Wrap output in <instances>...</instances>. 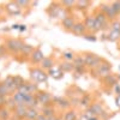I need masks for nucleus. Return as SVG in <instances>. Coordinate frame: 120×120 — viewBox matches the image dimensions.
<instances>
[{
	"label": "nucleus",
	"instance_id": "1",
	"mask_svg": "<svg viewBox=\"0 0 120 120\" xmlns=\"http://www.w3.org/2000/svg\"><path fill=\"white\" fill-rule=\"evenodd\" d=\"M111 70H112V65L109 64V63H107V61H103V63H101L94 70V72L97 76H100V77L106 78L107 76L111 75Z\"/></svg>",
	"mask_w": 120,
	"mask_h": 120
},
{
	"label": "nucleus",
	"instance_id": "2",
	"mask_svg": "<svg viewBox=\"0 0 120 120\" xmlns=\"http://www.w3.org/2000/svg\"><path fill=\"white\" fill-rule=\"evenodd\" d=\"M84 63H85V66H88V67L96 68L102 63V59L100 56H97L96 54H86L84 56Z\"/></svg>",
	"mask_w": 120,
	"mask_h": 120
},
{
	"label": "nucleus",
	"instance_id": "3",
	"mask_svg": "<svg viewBox=\"0 0 120 120\" xmlns=\"http://www.w3.org/2000/svg\"><path fill=\"white\" fill-rule=\"evenodd\" d=\"M30 77L33 81L37 82V83H42V82H47V73H45L41 68H34L30 71Z\"/></svg>",
	"mask_w": 120,
	"mask_h": 120
},
{
	"label": "nucleus",
	"instance_id": "4",
	"mask_svg": "<svg viewBox=\"0 0 120 120\" xmlns=\"http://www.w3.org/2000/svg\"><path fill=\"white\" fill-rule=\"evenodd\" d=\"M23 45H24V43L21 41V40L10 38L8 41L6 42V48L8 49L10 52H12V53H18V52H21Z\"/></svg>",
	"mask_w": 120,
	"mask_h": 120
},
{
	"label": "nucleus",
	"instance_id": "5",
	"mask_svg": "<svg viewBox=\"0 0 120 120\" xmlns=\"http://www.w3.org/2000/svg\"><path fill=\"white\" fill-rule=\"evenodd\" d=\"M101 12H103L108 19H114L116 17V12L114 11V8L112 7V5L102 4L101 5Z\"/></svg>",
	"mask_w": 120,
	"mask_h": 120
},
{
	"label": "nucleus",
	"instance_id": "6",
	"mask_svg": "<svg viewBox=\"0 0 120 120\" xmlns=\"http://www.w3.org/2000/svg\"><path fill=\"white\" fill-rule=\"evenodd\" d=\"M36 98H37L38 103H41V105H43V106H47L49 102H51V100H52L51 95H49L48 93H46V91H40V93L36 95Z\"/></svg>",
	"mask_w": 120,
	"mask_h": 120
},
{
	"label": "nucleus",
	"instance_id": "7",
	"mask_svg": "<svg viewBox=\"0 0 120 120\" xmlns=\"http://www.w3.org/2000/svg\"><path fill=\"white\" fill-rule=\"evenodd\" d=\"M45 58H46V56L43 55V53H42L41 49H34V52L31 53V55H30V59H31V61L35 63V64L41 63Z\"/></svg>",
	"mask_w": 120,
	"mask_h": 120
},
{
	"label": "nucleus",
	"instance_id": "8",
	"mask_svg": "<svg viewBox=\"0 0 120 120\" xmlns=\"http://www.w3.org/2000/svg\"><path fill=\"white\" fill-rule=\"evenodd\" d=\"M63 28L65 29V30H68V31H71L72 30V28L75 26V24H76V22H75V18L73 17H71V16H66L64 19H63Z\"/></svg>",
	"mask_w": 120,
	"mask_h": 120
},
{
	"label": "nucleus",
	"instance_id": "9",
	"mask_svg": "<svg viewBox=\"0 0 120 120\" xmlns=\"http://www.w3.org/2000/svg\"><path fill=\"white\" fill-rule=\"evenodd\" d=\"M71 31L75 34V35H78V36H84L85 35V31H86V28L84 25V23H76L75 26L72 28Z\"/></svg>",
	"mask_w": 120,
	"mask_h": 120
},
{
	"label": "nucleus",
	"instance_id": "10",
	"mask_svg": "<svg viewBox=\"0 0 120 120\" xmlns=\"http://www.w3.org/2000/svg\"><path fill=\"white\" fill-rule=\"evenodd\" d=\"M95 18H96V22L101 25V28L102 29H106L107 28V25H108V23H107V17H106V15L103 13V12H101V11H98L96 15H95Z\"/></svg>",
	"mask_w": 120,
	"mask_h": 120
},
{
	"label": "nucleus",
	"instance_id": "11",
	"mask_svg": "<svg viewBox=\"0 0 120 120\" xmlns=\"http://www.w3.org/2000/svg\"><path fill=\"white\" fill-rule=\"evenodd\" d=\"M6 11L12 16H17V15L21 13V7H19L16 3H8L6 5Z\"/></svg>",
	"mask_w": 120,
	"mask_h": 120
},
{
	"label": "nucleus",
	"instance_id": "12",
	"mask_svg": "<svg viewBox=\"0 0 120 120\" xmlns=\"http://www.w3.org/2000/svg\"><path fill=\"white\" fill-rule=\"evenodd\" d=\"M95 24H96V18L95 16H88L85 18V22H84V25L88 30H90V31L94 33L95 30Z\"/></svg>",
	"mask_w": 120,
	"mask_h": 120
},
{
	"label": "nucleus",
	"instance_id": "13",
	"mask_svg": "<svg viewBox=\"0 0 120 120\" xmlns=\"http://www.w3.org/2000/svg\"><path fill=\"white\" fill-rule=\"evenodd\" d=\"M49 76H52L54 79H61L64 77V72L60 70V67L53 66L51 70H49Z\"/></svg>",
	"mask_w": 120,
	"mask_h": 120
},
{
	"label": "nucleus",
	"instance_id": "14",
	"mask_svg": "<svg viewBox=\"0 0 120 120\" xmlns=\"http://www.w3.org/2000/svg\"><path fill=\"white\" fill-rule=\"evenodd\" d=\"M26 111H28V108H26L24 105H22V106H16V108H15V115H16L17 118H19V119H23V118H25V115H26Z\"/></svg>",
	"mask_w": 120,
	"mask_h": 120
},
{
	"label": "nucleus",
	"instance_id": "15",
	"mask_svg": "<svg viewBox=\"0 0 120 120\" xmlns=\"http://www.w3.org/2000/svg\"><path fill=\"white\" fill-rule=\"evenodd\" d=\"M89 109L95 114V116H97V115H102V114L105 113V109H103L102 105H100V103H93L91 106L89 107Z\"/></svg>",
	"mask_w": 120,
	"mask_h": 120
},
{
	"label": "nucleus",
	"instance_id": "16",
	"mask_svg": "<svg viewBox=\"0 0 120 120\" xmlns=\"http://www.w3.org/2000/svg\"><path fill=\"white\" fill-rule=\"evenodd\" d=\"M38 103V101H37V98H36V96H34V95H30L29 97H28V100L25 101V107L26 108H35V106Z\"/></svg>",
	"mask_w": 120,
	"mask_h": 120
},
{
	"label": "nucleus",
	"instance_id": "17",
	"mask_svg": "<svg viewBox=\"0 0 120 120\" xmlns=\"http://www.w3.org/2000/svg\"><path fill=\"white\" fill-rule=\"evenodd\" d=\"M38 115H40V114H38V112L36 111L35 108H28L25 118H26L28 120H36Z\"/></svg>",
	"mask_w": 120,
	"mask_h": 120
},
{
	"label": "nucleus",
	"instance_id": "18",
	"mask_svg": "<svg viewBox=\"0 0 120 120\" xmlns=\"http://www.w3.org/2000/svg\"><path fill=\"white\" fill-rule=\"evenodd\" d=\"M107 40L111 42H115L118 40H120V33L114 31V30H109L108 34H107Z\"/></svg>",
	"mask_w": 120,
	"mask_h": 120
},
{
	"label": "nucleus",
	"instance_id": "19",
	"mask_svg": "<svg viewBox=\"0 0 120 120\" xmlns=\"http://www.w3.org/2000/svg\"><path fill=\"white\" fill-rule=\"evenodd\" d=\"M59 67H60V70H61L63 72H71L72 70H75V65L72 63H68V61L63 63Z\"/></svg>",
	"mask_w": 120,
	"mask_h": 120
},
{
	"label": "nucleus",
	"instance_id": "20",
	"mask_svg": "<svg viewBox=\"0 0 120 120\" xmlns=\"http://www.w3.org/2000/svg\"><path fill=\"white\" fill-rule=\"evenodd\" d=\"M105 82H106V84L111 85V86H115L118 84V77H115L114 75H109L105 78Z\"/></svg>",
	"mask_w": 120,
	"mask_h": 120
},
{
	"label": "nucleus",
	"instance_id": "21",
	"mask_svg": "<svg viewBox=\"0 0 120 120\" xmlns=\"http://www.w3.org/2000/svg\"><path fill=\"white\" fill-rule=\"evenodd\" d=\"M41 65L45 70H51L53 66H54V63L51 58H45L42 61H41Z\"/></svg>",
	"mask_w": 120,
	"mask_h": 120
},
{
	"label": "nucleus",
	"instance_id": "22",
	"mask_svg": "<svg viewBox=\"0 0 120 120\" xmlns=\"http://www.w3.org/2000/svg\"><path fill=\"white\" fill-rule=\"evenodd\" d=\"M4 84H5V85H6V88L8 89V91H12V90L17 89V88H16V85H15V82H13V77H7V78L5 79Z\"/></svg>",
	"mask_w": 120,
	"mask_h": 120
},
{
	"label": "nucleus",
	"instance_id": "23",
	"mask_svg": "<svg viewBox=\"0 0 120 120\" xmlns=\"http://www.w3.org/2000/svg\"><path fill=\"white\" fill-rule=\"evenodd\" d=\"M54 101L56 102V105H58L59 107H61V108H67V107L70 106V103H68L67 100H65V98H63V97H54Z\"/></svg>",
	"mask_w": 120,
	"mask_h": 120
},
{
	"label": "nucleus",
	"instance_id": "24",
	"mask_svg": "<svg viewBox=\"0 0 120 120\" xmlns=\"http://www.w3.org/2000/svg\"><path fill=\"white\" fill-rule=\"evenodd\" d=\"M42 114L47 118H51V116L54 115V109L52 107H49V106H45L42 108Z\"/></svg>",
	"mask_w": 120,
	"mask_h": 120
},
{
	"label": "nucleus",
	"instance_id": "25",
	"mask_svg": "<svg viewBox=\"0 0 120 120\" xmlns=\"http://www.w3.org/2000/svg\"><path fill=\"white\" fill-rule=\"evenodd\" d=\"M33 52H34L33 46H30V45H23V46H22L21 53H23V54H30V55H31Z\"/></svg>",
	"mask_w": 120,
	"mask_h": 120
},
{
	"label": "nucleus",
	"instance_id": "26",
	"mask_svg": "<svg viewBox=\"0 0 120 120\" xmlns=\"http://www.w3.org/2000/svg\"><path fill=\"white\" fill-rule=\"evenodd\" d=\"M89 5H90V3L85 1V0H78V1H76V6L79 10H84V8L89 7Z\"/></svg>",
	"mask_w": 120,
	"mask_h": 120
},
{
	"label": "nucleus",
	"instance_id": "27",
	"mask_svg": "<svg viewBox=\"0 0 120 120\" xmlns=\"http://www.w3.org/2000/svg\"><path fill=\"white\" fill-rule=\"evenodd\" d=\"M64 120H77V115L75 111H68L64 115Z\"/></svg>",
	"mask_w": 120,
	"mask_h": 120
},
{
	"label": "nucleus",
	"instance_id": "28",
	"mask_svg": "<svg viewBox=\"0 0 120 120\" xmlns=\"http://www.w3.org/2000/svg\"><path fill=\"white\" fill-rule=\"evenodd\" d=\"M63 58L66 60V61L71 63L72 60H75V54H73V52H64L63 53Z\"/></svg>",
	"mask_w": 120,
	"mask_h": 120
},
{
	"label": "nucleus",
	"instance_id": "29",
	"mask_svg": "<svg viewBox=\"0 0 120 120\" xmlns=\"http://www.w3.org/2000/svg\"><path fill=\"white\" fill-rule=\"evenodd\" d=\"M81 106H84V107H90V97L88 95H84L81 100Z\"/></svg>",
	"mask_w": 120,
	"mask_h": 120
},
{
	"label": "nucleus",
	"instance_id": "30",
	"mask_svg": "<svg viewBox=\"0 0 120 120\" xmlns=\"http://www.w3.org/2000/svg\"><path fill=\"white\" fill-rule=\"evenodd\" d=\"M111 30H114V31L120 33V21H113L111 23Z\"/></svg>",
	"mask_w": 120,
	"mask_h": 120
},
{
	"label": "nucleus",
	"instance_id": "31",
	"mask_svg": "<svg viewBox=\"0 0 120 120\" xmlns=\"http://www.w3.org/2000/svg\"><path fill=\"white\" fill-rule=\"evenodd\" d=\"M8 93H10V91H8V89L6 88V85H5L4 83L0 84V96H4V97H5Z\"/></svg>",
	"mask_w": 120,
	"mask_h": 120
},
{
	"label": "nucleus",
	"instance_id": "32",
	"mask_svg": "<svg viewBox=\"0 0 120 120\" xmlns=\"http://www.w3.org/2000/svg\"><path fill=\"white\" fill-rule=\"evenodd\" d=\"M8 118V111L5 108L0 109V120H6Z\"/></svg>",
	"mask_w": 120,
	"mask_h": 120
},
{
	"label": "nucleus",
	"instance_id": "33",
	"mask_svg": "<svg viewBox=\"0 0 120 120\" xmlns=\"http://www.w3.org/2000/svg\"><path fill=\"white\" fill-rule=\"evenodd\" d=\"M112 7L114 8V11L116 12V15L120 13V1H114V3H112Z\"/></svg>",
	"mask_w": 120,
	"mask_h": 120
},
{
	"label": "nucleus",
	"instance_id": "34",
	"mask_svg": "<svg viewBox=\"0 0 120 120\" xmlns=\"http://www.w3.org/2000/svg\"><path fill=\"white\" fill-rule=\"evenodd\" d=\"M73 5H76V1H73V0H64L63 1V6L65 7H72Z\"/></svg>",
	"mask_w": 120,
	"mask_h": 120
},
{
	"label": "nucleus",
	"instance_id": "35",
	"mask_svg": "<svg viewBox=\"0 0 120 120\" xmlns=\"http://www.w3.org/2000/svg\"><path fill=\"white\" fill-rule=\"evenodd\" d=\"M26 84H28V90H29L30 94H33L34 91H37V85L36 84H29V83H26Z\"/></svg>",
	"mask_w": 120,
	"mask_h": 120
},
{
	"label": "nucleus",
	"instance_id": "36",
	"mask_svg": "<svg viewBox=\"0 0 120 120\" xmlns=\"http://www.w3.org/2000/svg\"><path fill=\"white\" fill-rule=\"evenodd\" d=\"M83 37H84L85 40H88V41H93V42H95L96 40H97V38H96V36H95L94 34H93V35H86V34H85Z\"/></svg>",
	"mask_w": 120,
	"mask_h": 120
},
{
	"label": "nucleus",
	"instance_id": "37",
	"mask_svg": "<svg viewBox=\"0 0 120 120\" xmlns=\"http://www.w3.org/2000/svg\"><path fill=\"white\" fill-rule=\"evenodd\" d=\"M16 4L21 7V6H28L29 5V1H26V0H18V1H16Z\"/></svg>",
	"mask_w": 120,
	"mask_h": 120
},
{
	"label": "nucleus",
	"instance_id": "38",
	"mask_svg": "<svg viewBox=\"0 0 120 120\" xmlns=\"http://www.w3.org/2000/svg\"><path fill=\"white\" fill-rule=\"evenodd\" d=\"M6 105V98L4 96H0V106H4Z\"/></svg>",
	"mask_w": 120,
	"mask_h": 120
},
{
	"label": "nucleus",
	"instance_id": "39",
	"mask_svg": "<svg viewBox=\"0 0 120 120\" xmlns=\"http://www.w3.org/2000/svg\"><path fill=\"white\" fill-rule=\"evenodd\" d=\"M36 120H48V118L47 116H45L43 114H40L38 116H37V119Z\"/></svg>",
	"mask_w": 120,
	"mask_h": 120
},
{
	"label": "nucleus",
	"instance_id": "40",
	"mask_svg": "<svg viewBox=\"0 0 120 120\" xmlns=\"http://www.w3.org/2000/svg\"><path fill=\"white\" fill-rule=\"evenodd\" d=\"M115 102H116V106L120 108V95L116 96V100H115Z\"/></svg>",
	"mask_w": 120,
	"mask_h": 120
},
{
	"label": "nucleus",
	"instance_id": "41",
	"mask_svg": "<svg viewBox=\"0 0 120 120\" xmlns=\"http://www.w3.org/2000/svg\"><path fill=\"white\" fill-rule=\"evenodd\" d=\"M26 30V25H19V31H25Z\"/></svg>",
	"mask_w": 120,
	"mask_h": 120
},
{
	"label": "nucleus",
	"instance_id": "42",
	"mask_svg": "<svg viewBox=\"0 0 120 120\" xmlns=\"http://www.w3.org/2000/svg\"><path fill=\"white\" fill-rule=\"evenodd\" d=\"M11 29H16V30H19V25H18V24H13V25L11 26Z\"/></svg>",
	"mask_w": 120,
	"mask_h": 120
},
{
	"label": "nucleus",
	"instance_id": "43",
	"mask_svg": "<svg viewBox=\"0 0 120 120\" xmlns=\"http://www.w3.org/2000/svg\"><path fill=\"white\" fill-rule=\"evenodd\" d=\"M115 90H116V93H119V95H120V86H119V84L115 85Z\"/></svg>",
	"mask_w": 120,
	"mask_h": 120
},
{
	"label": "nucleus",
	"instance_id": "44",
	"mask_svg": "<svg viewBox=\"0 0 120 120\" xmlns=\"http://www.w3.org/2000/svg\"><path fill=\"white\" fill-rule=\"evenodd\" d=\"M48 120H58V118H55V116L53 115V116H51V118H48Z\"/></svg>",
	"mask_w": 120,
	"mask_h": 120
},
{
	"label": "nucleus",
	"instance_id": "45",
	"mask_svg": "<svg viewBox=\"0 0 120 120\" xmlns=\"http://www.w3.org/2000/svg\"><path fill=\"white\" fill-rule=\"evenodd\" d=\"M89 120H98V119H97V116H95V118H91V119H89Z\"/></svg>",
	"mask_w": 120,
	"mask_h": 120
},
{
	"label": "nucleus",
	"instance_id": "46",
	"mask_svg": "<svg viewBox=\"0 0 120 120\" xmlns=\"http://www.w3.org/2000/svg\"><path fill=\"white\" fill-rule=\"evenodd\" d=\"M119 68H120V67H119Z\"/></svg>",
	"mask_w": 120,
	"mask_h": 120
}]
</instances>
